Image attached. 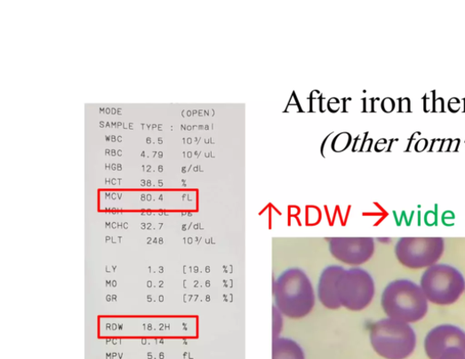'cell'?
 <instances>
[{"instance_id": "6da1fadb", "label": "cell", "mask_w": 465, "mask_h": 359, "mask_svg": "<svg viewBox=\"0 0 465 359\" xmlns=\"http://www.w3.org/2000/svg\"><path fill=\"white\" fill-rule=\"evenodd\" d=\"M275 307L289 320H301L313 311L317 295L307 273L299 267L286 268L273 285Z\"/></svg>"}, {"instance_id": "8fae6325", "label": "cell", "mask_w": 465, "mask_h": 359, "mask_svg": "<svg viewBox=\"0 0 465 359\" xmlns=\"http://www.w3.org/2000/svg\"><path fill=\"white\" fill-rule=\"evenodd\" d=\"M282 314L273 307V339L279 337L283 326Z\"/></svg>"}, {"instance_id": "d6986e66", "label": "cell", "mask_w": 465, "mask_h": 359, "mask_svg": "<svg viewBox=\"0 0 465 359\" xmlns=\"http://www.w3.org/2000/svg\"><path fill=\"white\" fill-rule=\"evenodd\" d=\"M451 143H452L451 140H444L441 151L442 152H448L450 150Z\"/></svg>"}, {"instance_id": "3957f363", "label": "cell", "mask_w": 465, "mask_h": 359, "mask_svg": "<svg viewBox=\"0 0 465 359\" xmlns=\"http://www.w3.org/2000/svg\"><path fill=\"white\" fill-rule=\"evenodd\" d=\"M369 339L374 352L386 359H406L416 347V334L412 326L390 318L373 323Z\"/></svg>"}, {"instance_id": "277c9868", "label": "cell", "mask_w": 465, "mask_h": 359, "mask_svg": "<svg viewBox=\"0 0 465 359\" xmlns=\"http://www.w3.org/2000/svg\"><path fill=\"white\" fill-rule=\"evenodd\" d=\"M420 287L429 302L449 306L456 303L464 293L465 279L455 267L437 263L422 274Z\"/></svg>"}, {"instance_id": "f546056e", "label": "cell", "mask_w": 465, "mask_h": 359, "mask_svg": "<svg viewBox=\"0 0 465 359\" xmlns=\"http://www.w3.org/2000/svg\"><path fill=\"white\" fill-rule=\"evenodd\" d=\"M117 114H118L119 116H121V115H122V109H117Z\"/></svg>"}, {"instance_id": "f35d334b", "label": "cell", "mask_w": 465, "mask_h": 359, "mask_svg": "<svg viewBox=\"0 0 465 359\" xmlns=\"http://www.w3.org/2000/svg\"><path fill=\"white\" fill-rule=\"evenodd\" d=\"M111 152L109 150H106V155H109Z\"/></svg>"}, {"instance_id": "7c38bea8", "label": "cell", "mask_w": 465, "mask_h": 359, "mask_svg": "<svg viewBox=\"0 0 465 359\" xmlns=\"http://www.w3.org/2000/svg\"><path fill=\"white\" fill-rule=\"evenodd\" d=\"M437 359H465V351L459 347H451Z\"/></svg>"}, {"instance_id": "f1b7e54d", "label": "cell", "mask_w": 465, "mask_h": 359, "mask_svg": "<svg viewBox=\"0 0 465 359\" xmlns=\"http://www.w3.org/2000/svg\"><path fill=\"white\" fill-rule=\"evenodd\" d=\"M117 156H122V150H118V151H117Z\"/></svg>"}, {"instance_id": "30bf717a", "label": "cell", "mask_w": 465, "mask_h": 359, "mask_svg": "<svg viewBox=\"0 0 465 359\" xmlns=\"http://www.w3.org/2000/svg\"><path fill=\"white\" fill-rule=\"evenodd\" d=\"M272 359H306V354L297 341L278 337L273 339Z\"/></svg>"}, {"instance_id": "ee69618b", "label": "cell", "mask_w": 465, "mask_h": 359, "mask_svg": "<svg viewBox=\"0 0 465 359\" xmlns=\"http://www.w3.org/2000/svg\"><path fill=\"white\" fill-rule=\"evenodd\" d=\"M156 155V152H154V153H153V157H154V156H155Z\"/></svg>"}, {"instance_id": "e575fe53", "label": "cell", "mask_w": 465, "mask_h": 359, "mask_svg": "<svg viewBox=\"0 0 465 359\" xmlns=\"http://www.w3.org/2000/svg\"><path fill=\"white\" fill-rule=\"evenodd\" d=\"M100 112L101 113H106V109L105 108H100Z\"/></svg>"}, {"instance_id": "7bdbcfd3", "label": "cell", "mask_w": 465, "mask_h": 359, "mask_svg": "<svg viewBox=\"0 0 465 359\" xmlns=\"http://www.w3.org/2000/svg\"><path fill=\"white\" fill-rule=\"evenodd\" d=\"M156 127V124H153V129H155Z\"/></svg>"}, {"instance_id": "836d02e7", "label": "cell", "mask_w": 465, "mask_h": 359, "mask_svg": "<svg viewBox=\"0 0 465 359\" xmlns=\"http://www.w3.org/2000/svg\"><path fill=\"white\" fill-rule=\"evenodd\" d=\"M158 171H159V172H163V166L160 165V166L158 167Z\"/></svg>"}, {"instance_id": "1f68e13d", "label": "cell", "mask_w": 465, "mask_h": 359, "mask_svg": "<svg viewBox=\"0 0 465 359\" xmlns=\"http://www.w3.org/2000/svg\"><path fill=\"white\" fill-rule=\"evenodd\" d=\"M130 129H134V124H130Z\"/></svg>"}, {"instance_id": "d4e9b609", "label": "cell", "mask_w": 465, "mask_h": 359, "mask_svg": "<svg viewBox=\"0 0 465 359\" xmlns=\"http://www.w3.org/2000/svg\"><path fill=\"white\" fill-rule=\"evenodd\" d=\"M116 155V150H112V151H111V156H115Z\"/></svg>"}, {"instance_id": "d6a6232c", "label": "cell", "mask_w": 465, "mask_h": 359, "mask_svg": "<svg viewBox=\"0 0 465 359\" xmlns=\"http://www.w3.org/2000/svg\"><path fill=\"white\" fill-rule=\"evenodd\" d=\"M117 142H122V137L117 138Z\"/></svg>"}, {"instance_id": "4dcf8cb0", "label": "cell", "mask_w": 465, "mask_h": 359, "mask_svg": "<svg viewBox=\"0 0 465 359\" xmlns=\"http://www.w3.org/2000/svg\"><path fill=\"white\" fill-rule=\"evenodd\" d=\"M147 143H148V145L151 144V139H149V138L147 139Z\"/></svg>"}, {"instance_id": "52a82bcc", "label": "cell", "mask_w": 465, "mask_h": 359, "mask_svg": "<svg viewBox=\"0 0 465 359\" xmlns=\"http://www.w3.org/2000/svg\"><path fill=\"white\" fill-rule=\"evenodd\" d=\"M330 254L338 261L352 267L368 262L375 251L373 238H331L328 240Z\"/></svg>"}, {"instance_id": "d590c367", "label": "cell", "mask_w": 465, "mask_h": 359, "mask_svg": "<svg viewBox=\"0 0 465 359\" xmlns=\"http://www.w3.org/2000/svg\"><path fill=\"white\" fill-rule=\"evenodd\" d=\"M106 126H107V127H111V124H110V123H107V124H106Z\"/></svg>"}, {"instance_id": "ba28073f", "label": "cell", "mask_w": 465, "mask_h": 359, "mask_svg": "<svg viewBox=\"0 0 465 359\" xmlns=\"http://www.w3.org/2000/svg\"><path fill=\"white\" fill-rule=\"evenodd\" d=\"M451 347H459L465 351V332L455 325L437 326L425 339V350L429 359H437Z\"/></svg>"}, {"instance_id": "8992f818", "label": "cell", "mask_w": 465, "mask_h": 359, "mask_svg": "<svg viewBox=\"0 0 465 359\" xmlns=\"http://www.w3.org/2000/svg\"><path fill=\"white\" fill-rule=\"evenodd\" d=\"M374 295V280L366 269L346 268L338 284V297L343 307L353 312L363 311L370 306Z\"/></svg>"}, {"instance_id": "ffe728a7", "label": "cell", "mask_w": 465, "mask_h": 359, "mask_svg": "<svg viewBox=\"0 0 465 359\" xmlns=\"http://www.w3.org/2000/svg\"><path fill=\"white\" fill-rule=\"evenodd\" d=\"M459 145H460L459 140H455L452 141L449 151L450 152L457 151Z\"/></svg>"}, {"instance_id": "74e56055", "label": "cell", "mask_w": 465, "mask_h": 359, "mask_svg": "<svg viewBox=\"0 0 465 359\" xmlns=\"http://www.w3.org/2000/svg\"><path fill=\"white\" fill-rule=\"evenodd\" d=\"M106 140H107V141H110V140H111V138L107 137V138H106Z\"/></svg>"}, {"instance_id": "5b68a950", "label": "cell", "mask_w": 465, "mask_h": 359, "mask_svg": "<svg viewBox=\"0 0 465 359\" xmlns=\"http://www.w3.org/2000/svg\"><path fill=\"white\" fill-rule=\"evenodd\" d=\"M445 240L441 237H404L395 247L397 260L411 269L429 268L438 263L445 253Z\"/></svg>"}, {"instance_id": "83f0119b", "label": "cell", "mask_w": 465, "mask_h": 359, "mask_svg": "<svg viewBox=\"0 0 465 359\" xmlns=\"http://www.w3.org/2000/svg\"><path fill=\"white\" fill-rule=\"evenodd\" d=\"M157 155H158V157H159V158H162V157H163V153H162V152L157 153Z\"/></svg>"}, {"instance_id": "4fadbf2b", "label": "cell", "mask_w": 465, "mask_h": 359, "mask_svg": "<svg viewBox=\"0 0 465 359\" xmlns=\"http://www.w3.org/2000/svg\"><path fill=\"white\" fill-rule=\"evenodd\" d=\"M434 98H435V92H431L425 97V111L426 112H430V111L434 110V104H435Z\"/></svg>"}, {"instance_id": "44dd1931", "label": "cell", "mask_w": 465, "mask_h": 359, "mask_svg": "<svg viewBox=\"0 0 465 359\" xmlns=\"http://www.w3.org/2000/svg\"><path fill=\"white\" fill-rule=\"evenodd\" d=\"M449 109L455 113L460 109V103H450L449 102Z\"/></svg>"}, {"instance_id": "ab89813d", "label": "cell", "mask_w": 465, "mask_h": 359, "mask_svg": "<svg viewBox=\"0 0 465 359\" xmlns=\"http://www.w3.org/2000/svg\"><path fill=\"white\" fill-rule=\"evenodd\" d=\"M116 164H113V165H112V169H113V170H116Z\"/></svg>"}, {"instance_id": "7a4b0ae2", "label": "cell", "mask_w": 465, "mask_h": 359, "mask_svg": "<svg viewBox=\"0 0 465 359\" xmlns=\"http://www.w3.org/2000/svg\"><path fill=\"white\" fill-rule=\"evenodd\" d=\"M429 302L420 285L405 279L391 282L381 296V306L388 318L409 324L427 316Z\"/></svg>"}, {"instance_id": "9a60e30c", "label": "cell", "mask_w": 465, "mask_h": 359, "mask_svg": "<svg viewBox=\"0 0 465 359\" xmlns=\"http://www.w3.org/2000/svg\"><path fill=\"white\" fill-rule=\"evenodd\" d=\"M444 106H445L444 100L442 98L437 99V100H435L434 111L437 113L444 112V110H445Z\"/></svg>"}, {"instance_id": "2e32d148", "label": "cell", "mask_w": 465, "mask_h": 359, "mask_svg": "<svg viewBox=\"0 0 465 359\" xmlns=\"http://www.w3.org/2000/svg\"><path fill=\"white\" fill-rule=\"evenodd\" d=\"M383 108L386 112H391L395 108V102L391 99H387L383 102Z\"/></svg>"}, {"instance_id": "60d3db41", "label": "cell", "mask_w": 465, "mask_h": 359, "mask_svg": "<svg viewBox=\"0 0 465 359\" xmlns=\"http://www.w3.org/2000/svg\"><path fill=\"white\" fill-rule=\"evenodd\" d=\"M117 168H118V170L120 171V170L122 169L121 164H118V165H117Z\"/></svg>"}, {"instance_id": "ac0fdd59", "label": "cell", "mask_w": 465, "mask_h": 359, "mask_svg": "<svg viewBox=\"0 0 465 359\" xmlns=\"http://www.w3.org/2000/svg\"><path fill=\"white\" fill-rule=\"evenodd\" d=\"M442 146H443V140H435L433 142V146H432L431 151L432 152H439L442 149Z\"/></svg>"}, {"instance_id": "b9f144b4", "label": "cell", "mask_w": 465, "mask_h": 359, "mask_svg": "<svg viewBox=\"0 0 465 359\" xmlns=\"http://www.w3.org/2000/svg\"><path fill=\"white\" fill-rule=\"evenodd\" d=\"M120 125H122V124L121 123H117V126H120Z\"/></svg>"}, {"instance_id": "e0dca14e", "label": "cell", "mask_w": 465, "mask_h": 359, "mask_svg": "<svg viewBox=\"0 0 465 359\" xmlns=\"http://www.w3.org/2000/svg\"><path fill=\"white\" fill-rule=\"evenodd\" d=\"M400 110L403 113H406L410 110V101L408 99H404L401 100Z\"/></svg>"}, {"instance_id": "f6af8a7d", "label": "cell", "mask_w": 465, "mask_h": 359, "mask_svg": "<svg viewBox=\"0 0 465 359\" xmlns=\"http://www.w3.org/2000/svg\"><path fill=\"white\" fill-rule=\"evenodd\" d=\"M141 156L144 157L145 156V153L143 152Z\"/></svg>"}, {"instance_id": "5bb4252c", "label": "cell", "mask_w": 465, "mask_h": 359, "mask_svg": "<svg viewBox=\"0 0 465 359\" xmlns=\"http://www.w3.org/2000/svg\"><path fill=\"white\" fill-rule=\"evenodd\" d=\"M428 145H429V142L427 140H420L415 147H414V150L416 152H422L424 151L427 148H428Z\"/></svg>"}, {"instance_id": "cb8c5ba5", "label": "cell", "mask_w": 465, "mask_h": 359, "mask_svg": "<svg viewBox=\"0 0 465 359\" xmlns=\"http://www.w3.org/2000/svg\"><path fill=\"white\" fill-rule=\"evenodd\" d=\"M111 141H112V142H116V139L115 136H112V137H111Z\"/></svg>"}, {"instance_id": "9c48e42d", "label": "cell", "mask_w": 465, "mask_h": 359, "mask_svg": "<svg viewBox=\"0 0 465 359\" xmlns=\"http://www.w3.org/2000/svg\"><path fill=\"white\" fill-rule=\"evenodd\" d=\"M346 271L341 265H329L325 267L318 279L317 296L319 302L330 310H338L342 305L338 297V284Z\"/></svg>"}, {"instance_id": "7402d4cb", "label": "cell", "mask_w": 465, "mask_h": 359, "mask_svg": "<svg viewBox=\"0 0 465 359\" xmlns=\"http://www.w3.org/2000/svg\"><path fill=\"white\" fill-rule=\"evenodd\" d=\"M116 112H117V111H116V108H112V109H111V114H113V115H116Z\"/></svg>"}, {"instance_id": "8d00e7d4", "label": "cell", "mask_w": 465, "mask_h": 359, "mask_svg": "<svg viewBox=\"0 0 465 359\" xmlns=\"http://www.w3.org/2000/svg\"><path fill=\"white\" fill-rule=\"evenodd\" d=\"M162 124L158 125V130L161 131L162 130Z\"/></svg>"}, {"instance_id": "bcb514c9", "label": "cell", "mask_w": 465, "mask_h": 359, "mask_svg": "<svg viewBox=\"0 0 465 359\" xmlns=\"http://www.w3.org/2000/svg\"><path fill=\"white\" fill-rule=\"evenodd\" d=\"M188 157H191V153H188Z\"/></svg>"}, {"instance_id": "603a6c76", "label": "cell", "mask_w": 465, "mask_h": 359, "mask_svg": "<svg viewBox=\"0 0 465 359\" xmlns=\"http://www.w3.org/2000/svg\"><path fill=\"white\" fill-rule=\"evenodd\" d=\"M106 114H111V109L110 108H106Z\"/></svg>"}, {"instance_id": "484cf974", "label": "cell", "mask_w": 465, "mask_h": 359, "mask_svg": "<svg viewBox=\"0 0 465 359\" xmlns=\"http://www.w3.org/2000/svg\"><path fill=\"white\" fill-rule=\"evenodd\" d=\"M100 127H102V128H103V127H106V124H105V123H104L103 121L100 122Z\"/></svg>"}, {"instance_id": "4316f807", "label": "cell", "mask_w": 465, "mask_h": 359, "mask_svg": "<svg viewBox=\"0 0 465 359\" xmlns=\"http://www.w3.org/2000/svg\"><path fill=\"white\" fill-rule=\"evenodd\" d=\"M157 142H158L159 145H162L163 144V140L162 139H158Z\"/></svg>"}]
</instances>
